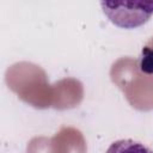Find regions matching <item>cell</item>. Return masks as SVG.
<instances>
[{
  "label": "cell",
  "instance_id": "cell-1",
  "mask_svg": "<svg viewBox=\"0 0 153 153\" xmlns=\"http://www.w3.org/2000/svg\"><path fill=\"white\" fill-rule=\"evenodd\" d=\"M105 16L117 26L134 29L147 23L153 14V2H102Z\"/></svg>",
  "mask_w": 153,
  "mask_h": 153
},
{
  "label": "cell",
  "instance_id": "cell-2",
  "mask_svg": "<svg viewBox=\"0 0 153 153\" xmlns=\"http://www.w3.org/2000/svg\"><path fill=\"white\" fill-rule=\"evenodd\" d=\"M105 153H153V151L141 142L126 139L112 142Z\"/></svg>",
  "mask_w": 153,
  "mask_h": 153
},
{
  "label": "cell",
  "instance_id": "cell-3",
  "mask_svg": "<svg viewBox=\"0 0 153 153\" xmlns=\"http://www.w3.org/2000/svg\"><path fill=\"white\" fill-rule=\"evenodd\" d=\"M140 68L145 73H148V74L153 73V50L152 49L145 48L142 50Z\"/></svg>",
  "mask_w": 153,
  "mask_h": 153
}]
</instances>
